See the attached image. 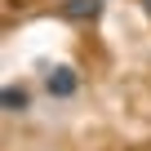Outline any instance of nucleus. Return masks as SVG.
Segmentation results:
<instances>
[{"label": "nucleus", "instance_id": "obj_1", "mask_svg": "<svg viewBox=\"0 0 151 151\" xmlns=\"http://www.w3.org/2000/svg\"><path fill=\"white\" fill-rule=\"evenodd\" d=\"M102 14V0H62V18L67 22H93Z\"/></svg>", "mask_w": 151, "mask_h": 151}, {"label": "nucleus", "instance_id": "obj_2", "mask_svg": "<svg viewBox=\"0 0 151 151\" xmlns=\"http://www.w3.org/2000/svg\"><path fill=\"white\" fill-rule=\"evenodd\" d=\"M49 93H53V98H67V93H76V71H71V67H58V71L49 76Z\"/></svg>", "mask_w": 151, "mask_h": 151}, {"label": "nucleus", "instance_id": "obj_3", "mask_svg": "<svg viewBox=\"0 0 151 151\" xmlns=\"http://www.w3.org/2000/svg\"><path fill=\"white\" fill-rule=\"evenodd\" d=\"M27 107V93L22 89H5V111H22Z\"/></svg>", "mask_w": 151, "mask_h": 151}, {"label": "nucleus", "instance_id": "obj_4", "mask_svg": "<svg viewBox=\"0 0 151 151\" xmlns=\"http://www.w3.org/2000/svg\"><path fill=\"white\" fill-rule=\"evenodd\" d=\"M142 5H147V14H151V0H142Z\"/></svg>", "mask_w": 151, "mask_h": 151}]
</instances>
